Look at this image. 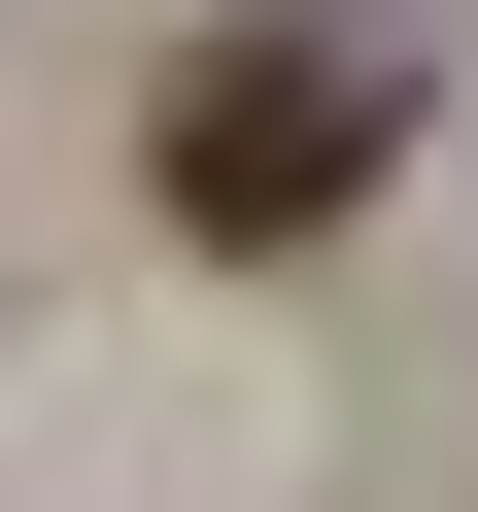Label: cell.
<instances>
[{
    "label": "cell",
    "instance_id": "cell-1",
    "mask_svg": "<svg viewBox=\"0 0 478 512\" xmlns=\"http://www.w3.org/2000/svg\"><path fill=\"white\" fill-rule=\"evenodd\" d=\"M137 171H171V239H342L410 171V35H376V0H274V35H205L137 103Z\"/></svg>",
    "mask_w": 478,
    "mask_h": 512
}]
</instances>
